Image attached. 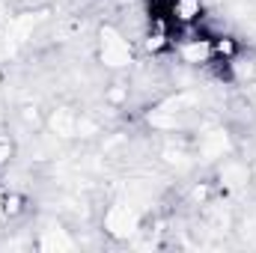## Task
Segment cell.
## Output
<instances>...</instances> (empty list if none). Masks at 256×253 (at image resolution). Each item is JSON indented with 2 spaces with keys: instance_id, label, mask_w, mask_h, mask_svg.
Listing matches in <instances>:
<instances>
[{
  "instance_id": "cell-1",
  "label": "cell",
  "mask_w": 256,
  "mask_h": 253,
  "mask_svg": "<svg viewBox=\"0 0 256 253\" xmlns=\"http://www.w3.org/2000/svg\"><path fill=\"white\" fill-rule=\"evenodd\" d=\"M9 152H12L9 140H0V161H6V158H9Z\"/></svg>"
}]
</instances>
